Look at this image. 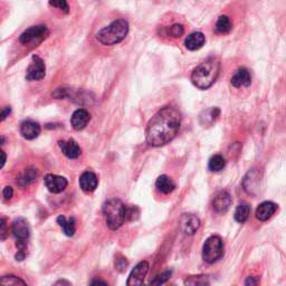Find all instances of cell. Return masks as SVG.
<instances>
[{
    "label": "cell",
    "mask_w": 286,
    "mask_h": 286,
    "mask_svg": "<svg viewBox=\"0 0 286 286\" xmlns=\"http://www.w3.org/2000/svg\"><path fill=\"white\" fill-rule=\"evenodd\" d=\"M59 284H67V285H70V283H67V282H64V281H59L56 283V285H59Z\"/></svg>",
    "instance_id": "ab89813d"
},
{
    "label": "cell",
    "mask_w": 286,
    "mask_h": 286,
    "mask_svg": "<svg viewBox=\"0 0 286 286\" xmlns=\"http://www.w3.org/2000/svg\"><path fill=\"white\" fill-rule=\"evenodd\" d=\"M224 255V244L219 236H210L207 238L203 248V259L208 264H213Z\"/></svg>",
    "instance_id": "5b68a950"
},
{
    "label": "cell",
    "mask_w": 286,
    "mask_h": 286,
    "mask_svg": "<svg viewBox=\"0 0 286 286\" xmlns=\"http://www.w3.org/2000/svg\"><path fill=\"white\" fill-rule=\"evenodd\" d=\"M149 263L147 260H143V262H140L138 265H136L133 270H132L131 274L127 279L126 284L129 286H138V285H142L144 279L149 272Z\"/></svg>",
    "instance_id": "9c48e42d"
},
{
    "label": "cell",
    "mask_w": 286,
    "mask_h": 286,
    "mask_svg": "<svg viewBox=\"0 0 286 286\" xmlns=\"http://www.w3.org/2000/svg\"><path fill=\"white\" fill-rule=\"evenodd\" d=\"M11 233L16 238V246L18 251L26 253L27 241L31 236V227L28 221L25 218H17L11 225Z\"/></svg>",
    "instance_id": "8992f818"
},
{
    "label": "cell",
    "mask_w": 286,
    "mask_h": 286,
    "mask_svg": "<svg viewBox=\"0 0 286 286\" xmlns=\"http://www.w3.org/2000/svg\"><path fill=\"white\" fill-rule=\"evenodd\" d=\"M226 165V160L223 156L220 155H215L210 158L208 163V168L212 172H219L225 168Z\"/></svg>",
    "instance_id": "484cf974"
},
{
    "label": "cell",
    "mask_w": 286,
    "mask_h": 286,
    "mask_svg": "<svg viewBox=\"0 0 286 286\" xmlns=\"http://www.w3.org/2000/svg\"><path fill=\"white\" fill-rule=\"evenodd\" d=\"M0 285H26V282L15 275H7L0 279Z\"/></svg>",
    "instance_id": "f546056e"
},
{
    "label": "cell",
    "mask_w": 286,
    "mask_h": 286,
    "mask_svg": "<svg viewBox=\"0 0 286 286\" xmlns=\"http://www.w3.org/2000/svg\"><path fill=\"white\" fill-rule=\"evenodd\" d=\"M127 207L120 199H110L103 204V213L109 228L117 230L126 221Z\"/></svg>",
    "instance_id": "277c9868"
},
{
    "label": "cell",
    "mask_w": 286,
    "mask_h": 286,
    "mask_svg": "<svg viewBox=\"0 0 286 286\" xmlns=\"http://www.w3.org/2000/svg\"><path fill=\"white\" fill-rule=\"evenodd\" d=\"M277 210V204L273 202H264L256 209V218L259 221H266L274 215Z\"/></svg>",
    "instance_id": "e0dca14e"
},
{
    "label": "cell",
    "mask_w": 286,
    "mask_h": 286,
    "mask_svg": "<svg viewBox=\"0 0 286 286\" xmlns=\"http://www.w3.org/2000/svg\"><path fill=\"white\" fill-rule=\"evenodd\" d=\"M91 284H92V285H95V284H103V285H106V284H108V283H106V282H104V281L96 280V281H93V282H91Z\"/></svg>",
    "instance_id": "f35d334b"
},
{
    "label": "cell",
    "mask_w": 286,
    "mask_h": 286,
    "mask_svg": "<svg viewBox=\"0 0 286 286\" xmlns=\"http://www.w3.org/2000/svg\"><path fill=\"white\" fill-rule=\"evenodd\" d=\"M2 195H3V198H5L6 200H9L12 198V196H14V189H12L11 187L7 186V187L3 188Z\"/></svg>",
    "instance_id": "e575fe53"
},
{
    "label": "cell",
    "mask_w": 286,
    "mask_h": 286,
    "mask_svg": "<svg viewBox=\"0 0 286 286\" xmlns=\"http://www.w3.org/2000/svg\"><path fill=\"white\" fill-rule=\"evenodd\" d=\"M57 224L61 226L63 229V233L68 237L74 236V234L76 232V226H75V218L74 217H71V218H66L65 216H58L57 217Z\"/></svg>",
    "instance_id": "7402d4cb"
},
{
    "label": "cell",
    "mask_w": 286,
    "mask_h": 286,
    "mask_svg": "<svg viewBox=\"0 0 286 286\" xmlns=\"http://www.w3.org/2000/svg\"><path fill=\"white\" fill-rule=\"evenodd\" d=\"M7 236H8L7 219L0 218V240H6Z\"/></svg>",
    "instance_id": "836d02e7"
},
{
    "label": "cell",
    "mask_w": 286,
    "mask_h": 286,
    "mask_svg": "<svg viewBox=\"0 0 286 286\" xmlns=\"http://www.w3.org/2000/svg\"><path fill=\"white\" fill-rule=\"evenodd\" d=\"M91 120V114L85 109L76 110L71 118V124L76 131L83 130Z\"/></svg>",
    "instance_id": "5bb4252c"
},
{
    "label": "cell",
    "mask_w": 286,
    "mask_h": 286,
    "mask_svg": "<svg viewBox=\"0 0 286 286\" xmlns=\"http://www.w3.org/2000/svg\"><path fill=\"white\" fill-rule=\"evenodd\" d=\"M129 33V23L125 19H117L111 23L109 26L96 34V40L102 45L112 46L121 42Z\"/></svg>",
    "instance_id": "3957f363"
},
{
    "label": "cell",
    "mask_w": 286,
    "mask_h": 286,
    "mask_svg": "<svg viewBox=\"0 0 286 286\" xmlns=\"http://www.w3.org/2000/svg\"><path fill=\"white\" fill-rule=\"evenodd\" d=\"M156 187L160 193L168 195L176 189V183L172 181V179L170 177L165 176V174H162V176L157 179Z\"/></svg>",
    "instance_id": "44dd1931"
},
{
    "label": "cell",
    "mask_w": 286,
    "mask_h": 286,
    "mask_svg": "<svg viewBox=\"0 0 286 286\" xmlns=\"http://www.w3.org/2000/svg\"><path fill=\"white\" fill-rule=\"evenodd\" d=\"M181 125V113L173 106H164L149 121L146 138L149 146L162 147L172 141Z\"/></svg>",
    "instance_id": "6da1fadb"
},
{
    "label": "cell",
    "mask_w": 286,
    "mask_h": 286,
    "mask_svg": "<svg viewBox=\"0 0 286 286\" xmlns=\"http://www.w3.org/2000/svg\"><path fill=\"white\" fill-rule=\"evenodd\" d=\"M171 274H172L171 271H165L163 273H161V274L157 275L155 279L151 280L150 284L151 285H161V284H163L170 279V276H171Z\"/></svg>",
    "instance_id": "1f68e13d"
},
{
    "label": "cell",
    "mask_w": 286,
    "mask_h": 286,
    "mask_svg": "<svg viewBox=\"0 0 286 286\" xmlns=\"http://www.w3.org/2000/svg\"><path fill=\"white\" fill-rule=\"evenodd\" d=\"M204 41H206V38H204V34L200 32H196L190 34V35L186 38L185 46L186 48L189 50H198L204 45Z\"/></svg>",
    "instance_id": "ffe728a7"
},
{
    "label": "cell",
    "mask_w": 286,
    "mask_h": 286,
    "mask_svg": "<svg viewBox=\"0 0 286 286\" xmlns=\"http://www.w3.org/2000/svg\"><path fill=\"white\" fill-rule=\"evenodd\" d=\"M48 36H49L48 28H47L45 25H38V26H33L26 29V31L20 35L19 41L25 46L27 45L37 46L38 44L44 41Z\"/></svg>",
    "instance_id": "52a82bcc"
},
{
    "label": "cell",
    "mask_w": 286,
    "mask_h": 286,
    "mask_svg": "<svg viewBox=\"0 0 286 286\" xmlns=\"http://www.w3.org/2000/svg\"><path fill=\"white\" fill-rule=\"evenodd\" d=\"M37 177H38L37 170L34 168H29L25 170V172L21 173L20 176L17 178V183L21 187H26L28 185H31L34 181H36Z\"/></svg>",
    "instance_id": "cb8c5ba5"
},
{
    "label": "cell",
    "mask_w": 286,
    "mask_h": 286,
    "mask_svg": "<svg viewBox=\"0 0 286 286\" xmlns=\"http://www.w3.org/2000/svg\"><path fill=\"white\" fill-rule=\"evenodd\" d=\"M99 185V179L96 174L91 171H85L80 177V187L85 193H93Z\"/></svg>",
    "instance_id": "9a60e30c"
},
{
    "label": "cell",
    "mask_w": 286,
    "mask_h": 286,
    "mask_svg": "<svg viewBox=\"0 0 286 286\" xmlns=\"http://www.w3.org/2000/svg\"><path fill=\"white\" fill-rule=\"evenodd\" d=\"M186 285L191 286H203V285H209L208 276L206 275H197V276H189L185 280Z\"/></svg>",
    "instance_id": "83f0119b"
},
{
    "label": "cell",
    "mask_w": 286,
    "mask_h": 286,
    "mask_svg": "<svg viewBox=\"0 0 286 286\" xmlns=\"http://www.w3.org/2000/svg\"><path fill=\"white\" fill-rule=\"evenodd\" d=\"M243 185H244V189L247 193L249 195L255 196V190H257L260 185V177L258 170L257 169L250 170V171L246 174Z\"/></svg>",
    "instance_id": "2e32d148"
},
{
    "label": "cell",
    "mask_w": 286,
    "mask_h": 286,
    "mask_svg": "<svg viewBox=\"0 0 286 286\" xmlns=\"http://www.w3.org/2000/svg\"><path fill=\"white\" fill-rule=\"evenodd\" d=\"M233 198L228 191H219L218 194L215 196L212 200V209L213 211L223 215V213L227 212L229 210L230 206H232Z\"/></svg>",
    "instance_id": "30bf717a"
},
{
    "label": "cell",
    "mask_w": 286,
    "mask_h": 286,
    "mask_svg": "<svg viewBox=\"0 0 286 286\" xmlns=\"http://www.w3.org/2000/svg\"><path fill=\"white\" fill-rule=\"evenodd\" d=\"M257 283H258V281H256L254 277H248L247 281L245 282L246 285H256Z\"/></svg>",
    "instance_id": "74e56055"
},
{
    "label": "cell",
    "mask_w": 286,
    "mask_h": 286,
    "mask_svg": "<svg viewBox=\"0 0 286 286\" xmlns=\"http://www.w3.org/2000/svg\"><path fill=\"white\" fill-rule=\"evenodd\" d=\"M58 146L61 148L62 152L65 155L68 159L76 160L79 159L82 150L79 146V143L76 142L74 139H70L68 141H59Z\"/></svg>",
    "instance_id": "7c38bea8"
},
{
    "label": "cell",
    "mask_w": 286,
    "mask_h": 286,
    "mask_svg": "<svg viewBox=\"0 0 286 286\" xmlns=\"http://www.w3.org/2000/svg\"><path fill=\"white\" fill-rule=\"evenodd\" d=\"M181 226L185 234L194 235L200 227V219L195 215H185L181 219Z\"/></svg>",
    "instance_id": "d6986e66"
},
{
    "label": "cell",
    "mask_w": 286,
    "mask_h": 286,
    "mask_svg": "<svg viewBox=\"0 0 286 286\" xmlns=\"http://www.w3.org/2000/svg\"><path fill=\"white\" fill-rule=\"evenodd\" d=\"M220 73L219 59L212 56L200 63L193 71L191 82L199 89H208L211 87L218 79Z\"/></svg>",
    "instance_id": "7a4b0ae2"
},
{
    "label": "cell",
    "mask_w": 286,
    "mask_h": 286,
    "mask_svg": "<svg viewBox=\"0 0 286 286\" xmlns=\"http://www.w3.org/2000/svg\"><path fill=\"white\" fill-rule=\"evenodd\" d=\"M127 266V260L123 256H118V258L115 259V270L119 272H123Z\"/></svg>",
    "instance_id": "d6a6232c"
},
{
    "label": "cell",
    "mask_w": 286,
    "mask_h": 286,
    "mask_svg": "<svg viewBox=\"0 0 286 286\" xmlns=\"http://www.w3.org/2000/svg\"><path fill=\"white\" fill-rule=\"evenodd\" d=\"M45 75H46V66L44 61H42L40 56L34 55L31 65L27 68L26 74L27 81H41L45 78Z\"/></svg>",
    "instance_id": "ba28073f"
},
{
    "label": "cell",
    "mask_w": 286,
    "mask_h": 286,
    "mask_svg": "<svg viewBox=\"0 0 286 286\" xmlns=\"http://www.w3.org/2000/svg\"><path fill=\"white\" fill-rule=\"evenodd\" d=\"M44 183L50 193L59 194L66 189L68 181L66 180V178H64L62 176L48 173V174H46L44 178Z\"/></svg>",
    "instance_id": "8fae6325"
},
{
    "label": "cell",
    "mask_w": 286,
    "mask_h": 286,
    "mask_svg": "<svg viewBox=\"0 0 286 286\" xmlns=\"http://www.w3.org/2000/svg\"><path fill=\"white\" fill-rule=\"evenodd\" d=\"M204 114L206 115V117H204V115H202V118H204L206 119V122H204L203 124L206 126V124H212L213 121H216V119L219 117V114H220V110L218 108H212V109H209L207 111H204ZM200 118V119H202Z\"/></svg>",
    "instance_id": "f1b7e54d"
},
{
    "label": "cell",
    "mask_w": 286,
    "mask_h": 286,
    "mask_svg": "<svg viewBox=\"0 0 286 286\" xmlns=\"http://www.w3.org/2000/svg\"><path fill=\"white\" fill-rule=\"evenodd\" d=\"M48 2L50 6L54 8H57V9L64 11L65 14H68V12H70V6H68L67 0H48Z\"/></svg>",
    "instance_id": "4dcf8cb0"
},
{
    "label": "cell",
    "mask_w": 286,
    "mask_h": 286,
    "mask_svg": "<svg viewBox=\"0 0 286 286\" xmlns=\"http://www.w3.org/2000/svg\"><path fill=\"white\" fill-rule=\"evenodd\" d=\"M250 215V206L247 203H241L235 210V220L240 224H244Z\"/></svg>",
    "instance_id": "d4e9b609"
},
{
    "label": "cell",
    "mask_w": 286,
    "mask_h": 286,
    "mask_svg": "<svg viewBox=\"0 0 286 286\" xmlns=\"http://www.w3.org/2000/svg\"><path fill=\"white\" fill-rule=\"evenodd\" d=\"M163 35L171 36L173 38H179L185 34V27L181 24H173L172 26L163 29Z\"/></svg>",
    "instance_id": "4316f807"
},
{
    "label": "cell",
    "mask_w": 286,
    "mask_h": 286,
    "mask_svg": "<svg viewBox=\"0 0 286 286\" xmlns=\"http://www.w3.org/2000/svg\"><path fill=\"white\" fill-rule=\"evenodd\" d=\"M6 160H7L6 153L3 152L2 150H0V169L3 168V165H5V163H6Z\"/></svg>",
    "instance_id": "8d00e7d4"
},
{
    "label": "cell",
    "mask_w": 286,
    "mask_h": 286,
    "mask_svg": "<svg viewBox=\"0 0 286 286\" xmlns=\"http://www.w3.org/2000/svg\"><path fill=\"white\" fill-rule=\"evenodd\" d=\"M230 83L234 87H248L251 84V76L249 71L246 67H241L236 71V73L233 75Z\"/></svg>",
    "instance_id": "4fadbf2b"
},
{
    "label": "cell",
    "mask_w": 286,
    "mask_h": 286,
    "mask_svg": "<svg viewBox=\"0 0 286 286\" xmlns=\"http://www.w3.org/2000/svg\"><path fill=\"white\" fill-rule=\"evenodd\" d=\"M20 134L26 140H34L41 134V125L34 121H24L20 124Z\"/></svg>",
    "instance_id": "ac0fdd59"
},
{
    "label": "cell",
    "mask_w": 286,
    "mask_h": 286,
    "mask_svg": "<svg viewBox=\"0 0 286 286\" xmlns=\"http://www.w3.org/2000/svg\"><path fill=\"white\" fill-rule=\"evenodd\" d=\"M11 109L10 106H6V108H0V121H3L10 114Z\"/></svg>",
    "instance_id": "d590c367"
},
{
    "label": "cell",
    "mask_w": 286,
    "mask_h": 286,
    "mask_svg": "<svg viewBox=\"0 0 286 286\" xmlns=\"http://www.w3.org/2000/svg\"><path fill=\"white\" fill-rule=\"evenodd\" d=\"M232 29H233L232 20H230L228 16L223 15L219 17L218 20H217L213 31H215L216 34H219V35H225V34L232 32Z\"/></svg>",
    "instance_id": "603a6c76"
}]
</instances>
